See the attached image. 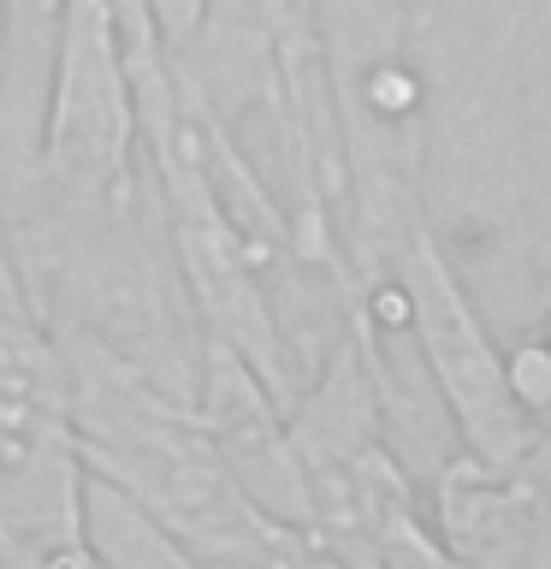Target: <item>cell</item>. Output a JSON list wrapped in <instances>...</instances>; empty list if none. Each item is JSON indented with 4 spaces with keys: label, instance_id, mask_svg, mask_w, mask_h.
I'll list each match as a JSON object with an SVG mask.
<instances>
[{
    "label": "cell",
    "instance_id": "obj_1",
    "mask_svg": "<svg viewBox=\"0 0 551 569\" xmlns=\"http://www.w3.org/2000/svg\"><path fill=\"white\" fill-rule=\"evenodd\" d=\"M66 356V416L89 480L137 505L202 569H309L314 540L238 492L190 398L83 332H53Z\"/></svg>",
    "mask_w": 551,
    "mask_h": 569
},
{
    "label": "cell",
    "instance_id": "obj_2",
    "mask_svg": "<svg viewBox=\"0 0 551 569\" xmlns=\"http://www.w3.org/2000/svg\"><path fill=\"white\" fill-rule=\"evenodd\" d=\"M504 368H510L515 403H522V416L533 421V433L551 439V320L528 338V345L504 350Z\"/></svg>",
    "mask_w": 551,
    "mask_h": 569
}]
</instances>
